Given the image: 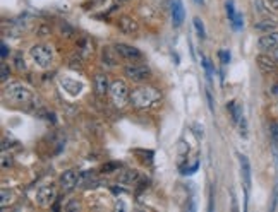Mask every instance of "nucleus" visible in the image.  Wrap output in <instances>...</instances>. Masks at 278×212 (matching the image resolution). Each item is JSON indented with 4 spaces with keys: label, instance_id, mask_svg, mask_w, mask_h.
I'll use <instances>...</instances> for the list:
<instances>
[{
    "label": "nucleus",
    "instance_id": "nucleus-1",
    "mask_svg": "<svg viewBox=\"0 0 278 212\" xmlns=\"http://www.w3.org/2000/svg\"><path fill=\"white\" fill-rule=\"evenodd\" d=\"M160 98H162V94L156 88H153V86H139L131 93V105L138 108V110H148V108L155 106L160 101Z\"/></svg>",
    "mask_w": 278,
    "mask_h": 212
},
{
    "label": "nucleus",
    "instance_id": "nucleus-2",
    "mask_svg": "<svg viewBox=\"0 0 278 212\" xmlns=\"http://www.w3.org/2000/svg\"><path fill=\"white\" fill-rule=\"evenodd\" d=\"M3 93H5V98L9 99V101L16 103V105H24V103H29L31 99H33L31 89L19 81L9 82V84L5 86V89H3Z\"/></svg>",
    "mask_w": 278,
    "mask_h": 212
},
{
    "label": "nucleus",
    "instance_id": "nucleus-3",
    "mask_svg": "<svg viewBox=\"0 0 278 212\" xmlns=\"http://www.w3.org/2000/svg\"><path fill=\"white\" fill-rule=\"evenodd\" d=\"M29 55L40 69H48L54 62V51L48 45H34L29 50Z\"/></svg>",
    "mask_w": 278,
    "mask_h": 212
},
{
    "label": "nucleus",
    "instance_id": "nucleus-4",
    "mask_svg": "<svg viewBox=\"0 0 278 212\" xmlns=\"http://www.w3.org/2000/svg\"><path fill=\"white\" fill-rule=\"evenodd\" d=\"M109 94L110 98H112L113 105L119 108H124L127 105V101H131V91L124 81H113L112 84H110Z\"/></svg>",
    "mask_w": 278,
    "mask_h": 212
},
{
    "label": "nucleus",
    "instance_id": "nucleus-5",
    "mask_svg": "<svg viewBox=\"0 0 278 212\" xmlns=\"http://www.w3.org/2000/svg\"><path fill=\"white\" fill-rule=\"evenodd\" d=\"M124 75H126L127 79H131V81H134V82H144L146 79H149L151 71L142 64H131L124 69Z\"/></svg>",
    "mask_w": 278,
    "mask_h": 212
},
{
    "label": "nucleus",
    "instance_id": "nucleus-6",
    "mask_svg": "<svg viewBox=\"0 0 278 212\" xmlns=\"http://www.w3.org/2000/svg\"><path fill=\"white\" fill-rule=\"evenodd\" d=\"M34 199H36V202L40 204L41 207H48L55 199H57V190H55V187H52V185H43L38 188Z\"/></svg>",
    "mask_w": 278,
    "mask_h": 212
},
{
    "label": "nucleus",
    "instance_id": "nucleus-7",
    "mask_svg": "<svg viewBox=\"0 0 278 212\" xmlns=\"http://www.w3.org/2000/svg\"><path fill=\"white\" fill-rule=\"evenodd\" d=\"M115 51L117 55H119L120 58H124V60H129V62H138L142 58V53L138 50V48L131 47V45H126V43H117L115 47Z\"/></svg>",
    "mask_w": 278,
    "mask_h": 212
},
{
    "label": "nucleus",
    "instance_id": "nucleus-8",
    "mask_svg": "<svg viewBox=\"0 0 278 212\" xmlns=\"http://www.w3.org/2000/svg\"><path fill=\"white\" fill-rule=\"evenodd\" d=\"M258 47L259 50L268 51V50H277L278 48V31H272V33L263 34L261 38L258 40Z\"/></svg>",
    "mask_w": 278,
    "mask_h": 212
},
{
    "label": "nucleus",
    "instance_id": "nucleus-9",
    "mask_svg": "<svg viewBox=\"0 0 278 212\" xmlns=\"http://www.w3.org/2000/svg\"><path fill=\"white\" fill-rule=\"evenodd\" d=\"M170 12H172V21L173 26L179 27L184 23V17H186V10H184L182 0H170Z\"/></svg>",
    "mask_w": 278,
    "mask_h": 212
},
{
    "label": "nucleus",
    "instance_id": "nucleus-10",
    "mask_svg": "<svg viewBox=\"0 0 278 212\" xmlns=\"http://www.w3.org/2000/svg\"><path fill=\"white\" fill-rule=\"evenodd\" d=\"M239 165H241V176L246 187V193H248L251 188V165H249V159L244 154H239Z\"/></svg>",
    "mask_w": 278,
    "mask_h": 212
},
{
    "label": "nucleus",
    "instance_id": "nucleus-11",
    "mask_svg": "<svg viewBox=\"0 0 278 212\" xmlns=\"http://www.w3.org/2000/svg\"><path fill=\"white\" fill-rule=\"evenodd\" d=\"M78 185V173L74 169H67V171L62 173L60 176V187L64 192H71Z\"/></svg>",
    "mask_w": 278,
    "mask_h": 212
},
{
    "label": "nucleus",
    "instance_id": "nucleus-12",
    "mask_svg": "<svg viewBox=\"0 0 278 212\" xmlns=\"http://www.w3.org/2000/svg\"><path fill=\"white\" fill-rule=\"evenodd\" d=\"M60 86H62V89H64V91L67 93L69 96H72V98L79 96V94H81V91H83V84H81V82L74 81V79H69V77L60 79Z\"/></svg>",
    "mask_w": 278,
    "mask_h": 212
},
{
    "label": "nucleus",
    "instance_id": "nucleus-13",
    "mask_svg": "<svg viewBox=\"0 0 278 212\" xmlns=\"http://www.w3.org/2000/svg\"><path fill=\"white\" fill-rule=\"evenodd\" d=\"M119 29L122 31L124 34H136L139 31V24H138V21L133 19V17L122 16L119 19Z\"/></svg>",
    "mask_w": 278,
    "mask_h": 212
},
{
    "label": "nucleus",
    "instance_id": "nucleus-14",
    "mask_svg": "<svg viewBox=\"0 0 278 212\" xmlns=\"http://www.w3.org/2000/svg\"><path fill=\"white\" fill-rule=\"evenodd\" d=\"M95 91L98 96H105L107 93L110 91L109 79H107L105 74H96L95 75Z\"/></svg>",
    "mask_w": 278,
    "mask_h": 212
},
{
    "label": "nucleus",
    "instance_id": "nucleus-15",
    "mask_svg": "<svg viewBox=\"0 0 278 212\" xmlns=\"http://www.w3.org/2000/svg\"><path fill=\"white\" fill-rule=\"evenodd\" d=\"M256 62H258L259 69H261L263 72H275L277 71L275 60H273L272 57H268V55H259V57L256 58Z\"/></svg>",
    "mask_w": 278,
    "mask_h": 212
},
{
    "label": "nucleus",
    "instance_id": "nucleus-16",
    "mask_svg": "<svg viewBox=\"0 0 278 212\" xmlns=\"http://www.w3.org/2000/svg\"><path fill=\"white\" fill-rule=\"evenodd\" d=\"M227 108H228V111H230V115H232V120H234L237 125L244 120V115H242V106L239 105L237 101H230L227 105Z\"/></svg>",
    "mask_w": 278,
    "mask_h": 212
},
{
    "label": "nucleus",
    "instance_id": "nucleus-17",
    "mask_svg": "<svg viewBox=\"0 0 278 212\" xmlns=\"http://www.w3.org/2000/svg\"><path fill=\"white\" fill-rule=\"evenodd\" d=\"M117 57H119V55H117L115 48H105V50H103V64L113 67V65L117 64Z\"/></svg>",
    "mask_w": 278,
    "mask_h": 212
},
{
    "label": "nucleus",
    "instance_id": "nucleus-18",
    "mask_svg": "<svg viewBox=\"0 0 278 212\" xmlns=\"http://www.w3.org/2000/svg\"><path fill=\"white\" fill-rule=\"evenodd\" d=\"M136 180H138V175L134 171H126L124 176H120V183H127V185H131V183L136 182Z\"/></svg>",
    "mask_w": 278,
    "mask_h": 212
},
{
    "label": "nucleus",
    "instance_id": "nucleus-19",
    "mask_svg": "<svg viewBox=\"0 0 278 212\" xmlns=\"http://www.w3.org/2000/svg\"><path fill=\"white\" fill-rule=\"evenodd\" d=\"M225 9H227L228 19H230V21L237 16V10H235V5H234V0H227V2H225Z\"/></svg>",
    "mask_w": 278,
    "mask_h": 212
},
{
    "label": "nucleus",
    "instance_id": "nucleus-20",
    "mask_svg": "<svg viewBox=\"0 0 278 212\" xmlns=\"http://www.w3.org/2000/svg\"><path fill=\"white\" fill-rule=\"evenodd\" d=\"M203 67H204V71H206V75H208V79H213V75H215V69H213V65H211V62L208 60V58H203Z\"/></svg>",
    "mask_w": 278,
    "mask_h": 212
},
{
    "label": "nucleus",
    "instance_id": "nucleus-21",
    "mask_svg": "<svg viewBox=\"0 0 278 212\" xmlns=\"http://www.w3.org/2000/svg\"><path fill=\"white\" fill-rule=\"evenodd\" d=\"M270 135H272V142L275 147H278V123H272V127H270Z\"/></svg>",
    "mask_w": 278,
    "mask_h": 212
},
{
    "label": "nucleus",
    "instance_id": "nucleus-22",
    "mask_svg": "<svg viewBox=\"0 0 278 212\" xmlns=\"http://www.w3.org/2000/svg\"><path fill=\"white\" fill-rule=\"evenodd\" d=\"M194 27H196L197 34H199L201 38H206V33H204V26H203V21H201L199 17H194Z\"/></svg>",
    "mask_w": 278,
    "mask_h": 212
},
{
    "label": "nucleus",
    "instance_id": "nucleus-23",
    "mask_svg": "<svg viewBox=\"0 0 278 212\" xmlns=\"http://www.w3.org/2000/svg\"><path fill=\"white\" fill-rule=\"evenodd\" d=\"M230 23L232 26H234V29H242V26H244V17H242V14L237 12V16H235Z\"/></svg>",
    "mask_w": 278,
    "mask_h": 212
},
{
    "label": "nucleus",
    "instance_id": "nucleus-24",
    "mask_svg": "<svg viewBox=\"0 0 278 212\" xmlns=\"http://www.w3.org/2000/svg\"><path fill=\"white\" fill-rule=\"evenodd\" d=\"M218 57H220V62L223 65H227L228 62H230V53L228 51H225V50H220L218 51Z\"/></svg>",
    "mask_w": 278,
    "mask_h": 212
},
{
    "label": "nucleus",
    "instance_id": "nucleus-25",
    "mask_svg": "<svg viewBox=\"0 0 278 212\" xmlns=\"http://www.w3.org/2000/svg\"><path fill=\"white\" fill-rule=\"evenodd\" d=\"M256 27H258V29L270 31V29H273V27H275V23H272V21H266V23H258V24H256Z\"/></svg>",
    "mask_w": 278,
    "mask_h": 212
},
{
    "label": "nucleus",
    "instance_id": "nucleus-26",
    "mask_svg": "<svg viewBox=\"0 0 278 212\" xmlns=\"http://www.w3.org/2000/svg\"><path fill=\"white\" fill-rule=\"evenodd\" d=\"M12 200V193L7 192L5 188L2 190V207H7V202H10Z\"/></svg>",
    "mask_w": 278,
    "mask_h": 212
},
{
    "label": "nucleus",
    "instance_id": "nucleus-27",
    "mask_svg": "<svg viewBox=\"0 0 278 212\" xmlns=\"http://www.w3.org/2000/svg\"><path fill=\"white\" fill-rule=\"evenodd\" d=\"M102 169L103 173H112L113 169H119V165H117V163H109V165H105Z\"/></svg>",
    "mask_w": 278,
    "mask_h": 212
},
{
    "label": "nucleus",
    "instance_id": "nucleus-28",
    "mask_svg": "<svg viewBox=\"0 0 278 212\" xmlns=\"http://www.w3.org/2000/svg\"><path fill=\"white\" fill-rule=\"evenodd\" d=\"M9 166H12V158L7 154H2V168H9Z\"/></svg>",
    "mask_w": 278,
    "mask_h": 212
},
{
    "label": "nucleus",
    "instance_id": "nucleus-29",
    "mask_svg": "<svg viewBox=\"0 0 278 212\" xmlns=\"http://www.w3.org/2000/svg\"><path fill=\"white\" fill-rule=\"evenodd\" d=\"M197 168H199V163H194L191 168H186V171H182V173H184V175H193V173L196 171Z\"/></svg>",
    "mask_w": 278,
    "mask_h": 212
},
{
    "label": "nucleus",
    "instance_id": "nucleus-30",
    "mask_svg": "<svg viewBox=\"0 0 278 212\" xmlns=\"http://www.w3.org/2000/svg\"><path fill=\"white\" fill-rule=\"evenodd\" d=\"M0 69H2V77H0V79H2V82H5L7 75H9V69H7L5 64H2V67H0Z\"/></svg>",
    "mask_w": 278,
    "mask_h": 212
},
{
    "label": "nucleus",
    "instance_id": "nucleus-31",
    "mask_svg": "<svg viewBox=\"0 0 278 212\" xmlns=\"http://www.w3.org/2000/svg\"><path fill=\"white\" fill-rule=\"evenodd\" d=\"M2 58H7V45H2Z\"/></svg>",
    "mask_w": 278,
    "mask_h": 212
},
{
    "label": "nucleus",
    "instance_id": "nucleus-32",
    "mask_svg": "<svg viewBox=\"0 0 278 212\" xmlns=\"http://www.w3.org/2000/svg\"><path fill=\"white\" fill-rule=\"evenodd\" d=\"M270 3H272L273 9H277V10H278V0H270Z\"/></svg>",
    "mask_w": 278,
    "mask_h": 212
},
{
    "label": "nucleus",
    "instance_id": "nucleus-33",
    "mask_svg": "<svg viewBox=\"0 0 278 212\" xmlns=\"http://www.w3.org/2000/svg\"><path fill=\"white\" fill-rule=\"evenodd\" d=\"M196 3H199V5H204V0H194Z\"/></svg>",
    "mask_w": 278,
    "mask_h": 212
},
{
    "label": "nucleus",
    "instance_id": "nucleus-34",
    "mask_svg": "<svg viewBox=\"0 0 278 212\" xmlns=\"http://www.w3.org/2000/svg\"><path fill=\"white\" fill-rule=\"evenodd\" d=\"M275 58L278 60V48H277V51H275Z\"/></svg>",
    "mask_w": 278,
    "mask_h": 212
},
{
    "label": "nucleus",
    "instance_id": "nucleus-35",
    "mask_svg": "<svg viewBox=\"0 0 278 212\" xmlns=\"http://www.w3.org/2000/svg\"><path fill=\"white\" fill-rule=\"evenodd\" d=\"M115 2H126V0H115Z\"/></svg>",
    "mask_w": 278,
    "mask_h": 212
}]
</instances>
